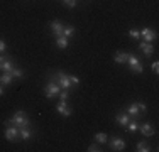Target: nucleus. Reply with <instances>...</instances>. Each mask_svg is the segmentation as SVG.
<instances>
[{
    "label": "nucleus",
    "mask_w": 159,
    "mask_h": 152,
    "mask_svg": "<svg viewBox=\"0 0 159 152\" xmlns=\"http://www.w3.org/2000/svg\"><path fill=\"white\" fill-rule=\"evenodd\" d=\"M125 112L130 115V118H135V120H141L147 112V105L144 101H132L125 106Z\"/></svg>",
    "instance_id": "f257e3e1"
},
{
    "label": "nucleus",
    "mask_w": 159,
    "mask_h": 152,
    "mask_svg": "<svg viewBox=\"0 0 159 152\" xmlns=\"http://www.w3.org/2000/svg\"><path fill=\"white\" fill-rule=\"evenodd\" d=\"M7 123H12V125H16L17 128L31 127V120H29V117L25 115V112H24V110H17V112L14 113V115L10 117L9 120H5V122H3V125H7Z\"/></svg>",
    "instance_id": "f03ea898"
},
{
    "label": "nucleus",
    "mask_w": 159,
    "mask_h": 152,
    "mask_svg": "<svg viewBox=\"0 0 159 152\" xmlns=\"http://www.w3.org/2000/svg\"><path fill=\"white\" fill-rule=\"evenodd\" d=\"M52 81H56L59 85V88L61 90H68V91H73L76 86L73 85V83L70 81V78H68L66 73H63V71H56L54 76H52Z\"/></svg>",
    "instance_id": "7ed1b4c3"
},
{
    "label": "nucleus",
    "mask_w": 159,
    "mask_h": 152,
    "mask_svg": "<svg viewBox=\"0 0 159 152\" xmlns=\"http://www.w3.org/2000/svg\"><path fill=\"white\" fill-rule=\"evenodd\" d=\"M125 63H127L129 69H130V73H134V74H142V73H144V66H142L141 59H139L135 54L129 52V56H127V61H125Z\"/></svg>",
    "instance_id": "20e7f679"
},
{
    "label": "nucleus",
    "mask_w": 159,
    "mask_h": 152,
    "mask_svg": "<svg viewBox=\"0 0 159 152\" xmlns=\"http://www.w3.org/2000/svg\"><path fill=\"white\" fill-rule=\"evenodd\" d=\"M3 137H5V140H9V142H19L20 140V137H19V128L16 125L12 123H7L5 125V132H3Z\"/></svg>",
    "instance_id": "39448f33"
},
{
    "label": "nucleus",
    "mask_w": 159,
    "mask_h": 152,
    "mask_svg": "<svg viewBox=\"0 0 159 152\" xmlns=\"http://www.w3.org/2000/svg\"><path fill=\"white\" fill-rule=\"evenodd\" d=\"M59 91H61V88H59V85L56 81H48L46 86H44V95H46L48 100H52V98H56L59 95Z\"/></svg>",
    "instance_id": "423d86ee"
},
{
    "label": "nucleus",
    "mask_w": 159,
    "mask_h": 152,
    "mask_svg": "<svg viewBox=\"0 0 159 152\" xmlns=\"http://www.w3.org/2000/svg\"><path fill=\"white\" fill-rule=\"evenodd\" d=\"M139 32H141V41L144 42H154L157 39V32L151 27H142Z\"/></svg>",
    "instance_id": "0eeeda50"
},
{
    "label": "nucleus",
    "mask_w": 159,
    "mask_h": 152,
    "mask_svg": "<svg viewBox=\"0 0 159 152\" xmlns=\"http://www.w3.org/2000/svg\"><path fill=\"white\" fill-rule=\"evenodd\" d=\"M108 145H110V150L113 152H122L125 150V140H122L120 137H112V139H108Z\"/></svg>",
    "instance_id": "6e6552de"
},
{
    "label": "nucleus",
    "mask_w": 159,
    "mask_h": 152,
    "mask_svg": "<svg viewBox=\"0 0 159 152\" xmlns=\"http://www.w3.org/2000/svg\"><path fill=\"white\" fill-rule=\"evenodd\" d=\"M139 132L146 137V139H151V137L156 135V128L151 122H144V123H139Z\"/></svg>",
    "instance_id": "1a4fd4ad"
},
{
    "label": "nucleus",
    "mask_w": 159,
    "mask_h": 152,
    "mask_svg": "<svg viewBox=\"0 0 159 152\" xmlns=\"http://www.w3.org/2000/svg\"><path fill=\"white\" fill-rule=\"evenodd\" d=\"M14 69V63L10 61V58L7 54H0V71L2 73H12Z\"/></svg>",
    "instance_id": "9d476101"
},
{
    "label": "nucleus",
    "mask_w": 159,
    "mask_h": 152,
    "mask_svg": "<svg viewBox=\"0 0 159 152\" xmlns=\"http://www.w3.org/2000/svg\"><path fill=\"white\" fill-rule=\"evenodd\" d=\"M56 112H58L61 117H70L71 113H73V108H71V106L68 105V101L59 100L58 103H56Z\"/></svg>",
    "instance_id": "9b49d317"
},
{
    "label": "nucleus",
    "mask_w": 159,
    "mask_h": 152,
    "mask_svg": "<svg viewBox=\"0 0 159 152\" xmlns=\"http://www.w3.org/2000/svg\"><path fill=\"white\" fill-rule=\"evenodd\" d=\"M49 27H51V32L54 37L63 36V30H64V24L61 20H51L49 22Z\"/></svg>",
    "instance_id": "f8f14e48"
},
{
    "label": "nucleus",
    "mask_w": 159,
    "mask_h": 152,
    "mask_svg": "<svg viewBox=\"0 0 159 152\" xmlns=\"http://www.w3.org/2000/svg\"><path fill=\"white\" fill-rule=\"evenodd\" d=\"M115 122H117V125H120L122 128H125L127 123L130 122V115H129L127 112H119L115 115Z\"/></svg>",
    "instance_id": "ddd939ff"
},
{
    "label": "nucleus",
    "mask_w": 159,
    "mask_h": 152,
    "mask_svg": "<svg viewBox=\"0 0 159 152\" xmlns=\"http://www.w3.org/2000/svg\"><path fill=\"white\" fill-rule=\"evenodd\" d=\"M139 51L142 52L144 56H152L154 54V46H152V42H144V41H141L139 42Z\"/></svg>",
    "instance_id": "4468645a"
},
{
    "label": "nucleus",
    "mask_w": 159,
    "mask_h": 152,
    "mask_svg": "<svg viewBox=\"0 0 159 152\" xmlns=\"http://www.w3.org/2000/svg\"><path fill=\"white\" fill-rule=\"evenodd\" d=\"M127 56H129V52H125V51H115V54H113V63L124 64L127 61Z\"/></svg>",
    "instance_id": "2eb2a0df"
},
{
    "label": "nucleus",
    "mask_w": 159,
    "mask_h": 152,
    "mask_svg": "<svg viewBox=\"0 0 159 152\" xmlns=\"http://www.w3.org/2000/svg\"><path fill=\"white\" fill-rule=\"evenodd\" d=\"M32 135H34V132H32L29 127L19 128V137H20V140H31Z\"/></svg>",
    "instance_id": "dca6fc26"
},
{
    "label": "nucleus",
    "mask_w": 159,
    "mask_h": 152,
    "mask_svg": "<svg viewBox=\"0 0 159 152\" xmlns=\"http://www.w3.org/2000/svg\"><path fill=\"white\" fill-rule=\"evenodd\" d=\"M93 140H95L97 144H100V145H105V144L108 142V135L105 134V132H95Z\"/></svg>",
    "instance_id": "f3484780"
},
{
    "label": "nucleus",
    "mask_w": 159,
    "mask_h": 152,
    "mask_svg": "<svg viewBox=\"0 0 159 152\" xmlns=\"http://www.w3.org/2000/svg\"><path fill=\"white\" fill-rule=\"evenodd\" d=\"M54 44H56L58 49H66L68 46H70V39H68L66 36H59V37H56Z\"/></svg>",
    "instance_id": "a211bd4d"
},
{
    "label": "nucleus",
    "mask_w": 159,
    "mask_h": 152,
    "mask_svg": "<svg viewBox=\"0 0 159 152\" xmlns=\"http://www.w3.org/2000/svg\"><path fill=\"white\" fill-rule=\"evenodd\" d=\"M14 81V76L12 73H2L0 74V85L2 86H10Z\"/></svg>",
    "instance_id": "6ab92c4d"
},
{
    "label": "nucleus",
    "mask_w": 159,
    "mask_h": 152,
    "mask_svg": "<svg viewBox=\"0 0 159 152\" xmlns=\"http://www.w3.org/2000/svg\"><path fill=\"white\" fill-rule=\"evenodd\" d=\"M135 150L137 152H151L152 147H151L149 142H146V140H139V142L135 144Z\"/></svg>",
    "instance_id": "aec40b11"
},
{
    "label": "nucleus",
    "mask_w": 159,
    "mask_h": 152,
    "mask_svg": "<svg viewBox=\"0 0 159 152\" xmlns=\"http://www.w3.org/2000/svg\"><path fill=\"white\" fill-rule=\"evenodd\" d=\"M125 130L129 132V134H135V132L139 130V120L130 118V122H129V123H127V127H125Z\"/></svg>",
    "instance_id": "412c9836"
},
{
    "label": "nucleus",
    "mask_w": 159,
    "mask_h": 152,
    "mask_svg": "<svg viewBox=\"0 0 159 152\" xmlns=\"http://www.w3.org/2000/svg\"><path fill=\"white\" fill-rule=\"evenodd\" d=\"M75 32H76V29H75V25H71V24H64V30H63V36H66L68 39H71V37L75 36Z\"/></svg>",
    "instance_id": "4be33fe9"
},
{
    "label": "nucleus",
    "mask_w": 159,
    "mask_h": 152,
    "mask_svg": "<svg viewBox=\"0 0 159 152\" xmlns=\"http://www.w3.org/2000/svg\"><path fill=\"white\" fill-rule=\"evenodd\" d=\"M12 76H14V78H17V79H20V78H24V71H22L19 66H14V69H12Z\"/></svg>",
    "instance_id": "5701e85b"
},
{
    "label": "nucleus",
    "mask_w": 159,
    "mask_h": 152,
    "mask_svg": "<svg viewBox=\"0 0 159 152\" xmlns=\"http://www.w3.org/2000/svg\"><path fill=\"white\" fill-rule=\"evenodd\" d=\"M129 37L130 39H135V41H141V32L137 29H130L129 30Z\"/></svg>",
    "instance_id": "b1692460"
},
{
    "label": "nucleus",
    "mask_w": 159,
    "mask_h": 152,
    "mask_svg": "<svg viewBox=\"0 0 159 152\" xmlns=\"http://www.w3.org/2000/svg\"><path fill=\"white\" fill-rule=\"evenodd\" d=\"M86 150H88V152H102V150H103V149H102V145H100V144H90V145H88V149H86Z\"/></svg>",
    "instance_id": "393cba45"
},
{
    "label": "nucleus",
    "mask_w": 159,
    "mask_h": 152,
    "mask_svg": "<svg viewBox=\"0 0 159 152\" xmlns=\"http://www.w3.org/2000/svg\"><path fill=\"white\" fill-rule=\"evenodd\" d=\"M78 3V0H63V5L68 7V9H75Z\"/></svg>",
    "instance_id": "a878e982"
},
{
    "label": "nucleus",
    "mask_w": 159,
    "mask_h": 152,
    "mask_svg": "<svg viewBox=\"0 0 159 152\" xmlns=\"http://www.w3.org/2000/svg\"><path fill=\"white\" fill-rule=\"evenodd\" d=\"M58 96H59V100L68 101V100H70V91H68V90H61V91H59V95H58Z\"/></svg>",
    "instance_id": "bb28decb"
},
{
    "label": "nucleus",
    "mask_w": 159,
    "mask_h": 152,
    "mask_svg": "<svg viewBox=\"0 0 159 152\" xmlns=\"http://www.w3.org/2000/svg\"><path fill=\"white\" fill-rule=\"evenodd\" d=\"M68 78H70V81L73 83L75 86H78L80 83H81V81H80V78H78V76H75V74H68Z\"/></svg>",
    "instance_id": "cd10ccee"
},
{
    "label": "nucleus",
    "mask_w": 159,
    "mask_h": 152,
    "mask_svg": "<svg viewBox=\"0 0 159 152\" xmlns=\"http://www.w3.org/2000/svg\"><path fill=\"white\" fill-rule=\"evenodd\" d=\"M151 69H152V73H154V74H157V73H159V63H157V61H154V63L151 64Z\"/></svg>",
    "instance_id": "c85d7f7f"
},
{
    "label": "nucleus",
    "mask_w": 159,
    "mask_h": 152,
    "mask_svg": "<svg viewBox=\"0 0 159 152\" xmlns=\"http://www.w3.org/2000/svg\"><path fill=\"white\" fill-rule=\"evenodd\" d=\"M5 49H7L5 41H2V39H0V54H3V52H5Z\"/></svg>",
    "instance_id": "c756f323"
},
{
    "label": "nucleus",
    "mask_w": 159,
    "mask_h": 152,
    "mask_svg": "<svg viewBox=\"0 0 159 152\" xmlns=\"http://www.w3.org/2000/svg\"><path fill=\"white\" fill-rule=\"evenodd\" d=\"M3 88H5V86L0 85V96H3Z\"/></svg>",
    "instance_id": "7c9ffc66"
}]
</instances>
